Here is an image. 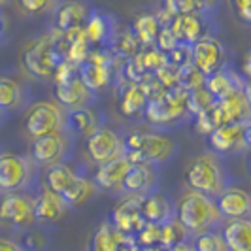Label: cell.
Instances as JSON below:
<instances>
[{
	"label": "cell",
	"instance_id": "obj_3",
	"mask_svg": "<svg viewBox=\"0 0 251 251\" xmlns=\"http://www.w3.org/2000/svg\"><path fill=\"white\" fill-rule=\"evenodd\" d=\"M176 219L191 236H199L214 230L223 217L219 214L214 199L189 189L177 202Z\"/></svg>",
	"mask_w": 251,
	"mask_h": 251
},
{
	"label": "cell",
	"instance_id": "obj_27",
	"mask_svg": "<svg viewBox=\"0 0 251 251\" xmlns=\"http://www.w3.org/2000/svg\"><path fill=\"white\" fill-rule=\"evenodd\" d=\"M119 106H121V113L126 117H134L140 112L146 110L150 97L146 93V89L142 87L140 83H128L126 81L125 87H121L119 91Z\"/></svg>",
	"mask_w": 251,
	"mask_h": 251
},
{
	"label": "cell",
	"instance_id": "obj_25",
	"mask_svg": "<svg viewBox=\"0 0 251 251\" xmlns=\"http://www.w3.org/2000/svg\"><path fill=\"white\" fill-rule=\"evenodd\" d=\"M244 85H246V79H242L238 74L234 72H228V70H219L215 72L214 75L206 77V91L214 97L215 102L223 100L226 97H230L232 93H238V91H244Z\"/></svg>",
	"mask_w": 251,
	"mask_h": 251
},
{
	"label": "cell",
	"instance_id": "obj_42",
	"mask_svg": "<svg viewBox=\"0 0 251 251\" xmlns=\"http://www.w3.org/2000/svg\"><path fill=\"white\" fill-rule=\"evenodd\" d=\"M4 117H6V113H2V112H0V123L4 121Z\"/></svg>",
	"mask_w": 251,
	"mask_h": 251
},
{
	"label": "cell",
	"instance_id": "obj_41",
	"mask_svg": "<svg viewBox=\"0 0 251 251\" xmlns=\"http://www.w3.org/2000/svg\"><path fill=\"white\" fill-rule=\"evenodd\" d=\"M246 146L248 150H251V119L246 123Z\"/></svg>",
	"mask_w": 251,
	"mask_h": 251
},
{
	"label": "cell",
	"instance_id": "obj_33",
	"mask_svg": "<svg viewBox=\"0 0 251 251\" xmlns=\"http://www.w3.org/2000/svg\"><path fill=\"white\" fill-rule=\"evenodd\" d=\"M214 97L206 91V87L197 89V91H191L187 93V112L189 115H201L202 112L210 110L214 106Z\"/></svg>",
	"mask_w": 251,
	"mask_h": 251
},
{
	"label": "cell",
	"instance_id": "obj_2",
	"mask_svg": "<svg viewBox=\"0 0 251 251\" xmlns=\"http://www.w3.org/2000/svg\"><path fill=\"white\" fill-rule=\"evenodd\" d=\"M21 61L26 72L40 79H55L61 64L66 61L64 53V34L53 30L51 34L36 38L25 48Z\"/></svg>",
	"mask_w": 251,
	"mask_h": 251
},
{
	"label": "cell",
	"instance_id": "obj_35",
	"mask_svg": "<svg viewBox=\"0 0 251 251\" xmlns=\"http://www.w3.org/2000/svg\"><path fill=\"white\" fill-rule=\"evenodd\" d=\"M19 6L25 10L26 13H30V15H40L42 12H46L48 8H50V2H42V0H21L19 2Z\"/></svg>",
	"mask_w": 251,
	"mask_h": 251
},
{
	"label": "cell",
	"instance_id": "obj_21",
	"mask_svg": "<svg viewBox=\"0 0 251 251\" xmlns=\"http://www.w3.org/2000/svg\"><path fill=\"white\" fill-rule=\"evenodd\" d=\"M91 13V6L81 2H64L57 6L55 12V30L68 34L79 28H85V23Z\"/></svg>",
	"mask_w": 251,
	"mask_h": 251
},
{
	"label": "cell",
	"instance_id": "obj_5",
	"mask_svg": "<svg viewBox=\"0 0 251 251\" xmlns=\"http://www.w3.org/2000/svg\"><path fill=\"white\" fill-rule=\"evenodd\" d=\"M46 187L57 193L70 208L83 206L97 193L95 181L77 174L68 164H59L46 170Z\"/></svg>",
	"mask_w": 251,
	"mask_h": 251
},
{
	"label": "cell",
	"instance_id": "obj_1",
	"mask_svg": "<svg viewBox=\"0 0 251 251\" xmlns=\"http://www.w3.org/2000/svg\"><path fill=\"white\" fill-rule=\"evenodd\" d=\"M177 153V142L163 132H130L123 138V155L132 166H161Z\"/></svg>",
	"mask_w": 251,
	"mask_h": 251
},
{
	"label": "cell",
	"instance_id": "obj_7",
	"mask_svg": "<svg viewBox=\"0 0 251 251\" xmlns=\"http://www.w3.org/2000/svg\"><path fill=\"white\" fill-rule=\"evenodd\" d=\"M64 110L51 100H38L30 104L25 113V132L28 138L40 140L64 132Z\"/></svg>",
	"mask_w": 251,
	"mask_h": 251
},
{
	"label": "cell",
	"instance_id": "obj_20",
	"mask_svg": "<svg viewBox=\"0 0 251 251\" xmlns=\"http://www.w3.org/2000/svg\"><path fill=\"white\" fill-rule=\"evenodd\" d=\"M215 206H217L221 217H226L230 221L246 219V215L251 214V195L244 189L226 187L215 199Z\"/></svg>",
	"mask_w": 251,
	"mask_h": 251
},
{
	"label": "cell",
	"instance_id": "obj_8",
	"mask_svg": "<svg viewBox=\"0 0 251 251\" xmlns=\"http://www.w3.org/2000/svg\"><path fill=\"white\" fill-rule=\"evenodd\" d=\"M36 195L32 193H8L0 195V223L12 228H30L36 223L34 217Z\"/></svg>",
	"mask_w": 251,
	"mask_h": 251
},
{
	"label": "cell",
	"instance_id": "obj_30",
	"mask_svg": "<svg viewBox=\"0 0 251 251\" xmlns=\"http://www.w3.org/2000/svg\"><path fill=\"white\" fill-rule=\"evenodd\" d=\"M132 32H134V36L138 38L140 46L151 48L157 42V36L161 32V23H159L157 15H153V13H142V15L136 17V21L132 25Z\"/></svg>",
	"mask_w": 251,
	"mask_h": 251
},
{
	"label": "cell",
	"instance_id": "obj_36",
	"mask_svg": "<svg viewBox=\"0 0 251 251\" xmlns=\"http://www.w3.org/2000/svg\"><path fill=\"white\" fill-rule=\"evenodd\" d=\"M232 8H234V12L242 21L251 23V0H236L232 4Z\"/></svg>",
	"mask_w": 251,
	"mask_h": 251
},
{
	"label": "cell",
	"instance_id": "obj_39",
	"mask_svg": "<svg viewBox=\"0 0 251 251\" xmlns=\"http://www.w3.org/2000/svg\"><path fill=\"white\" fill-rule=\"evenodd\" d=\"M244 74H246L248 79H251V50L248 51V55L244 59Z\"/></svg>",
	"mask_w": 251,
	"mask_h": 251
},
{
	"label": "cell",
	"instance_id": "obj_31",
	"mask_svg": "<svg viewBox=\"0 0 251 251\" xmlns=\"http://www.w3.org/2000/svg\"><path fill=\"white\" fill-rule=\"evenodd\" d=\"M189 238H191V234L177 223V219H174V221H170V223L163 225L159 248H161L163 251H170V250H174L176 246H179V244L187 242Z\"/></svg>",
	"mask_w": 251,
	"mask_h": 251
},
{
	"label": "cell",
	"instance_id": "obj_40",
	"mask_svg": "<svg viewBox=\"0 0 251 251\" xmlns=\"http://www.w3.org/2000/svg\"><path fill=\"white\" fill-rule=\"evenodd\" d=\"M244 97H246V100L250 104L251 108V79H246V85H244Z\"/></svg>",
	"mask_w": 251,
	"mask_h": 251
},
{
	"label": "cell",
	"instance_id": "obj_28",
	"mask_svg": "<svg viewBox=\"0 0 251 251\" xmlns=\"http://www.w3.org/2000/svg\"><path fill=\"white\" fill-rule=\"evenodd\" d=\"M25 104V87L10 75H0V112L10 113Z\"/></svg>",
	"mask_w": 251,
	"mask_h": 251
},
{
	"label": "cell",
	"instance_id": "obj_14",
	"mask_svg": "<svg viewBox=\"0 0 251 251\" xmlns=\"http://www.w3.org/2000/svg\"><path fill=\"white\" fill-rule=\"evenodd\" d=\"M110 223L125 236H136L148 225L142 215V199H125L119 202V206L113 208Z\"/></svg>",
	"mask_w": 251,
	"mask_h": 251
},
{
	"label": "cell",
	"instance_id": "obj_4",
	"mask_svg": "<svg viewBox=\"0 0 251 251\" xmlns=\"http://www.w3.org/2000/svg\"><path fill=\"white\" fill-rule=\"evenodd\" d=\"M38 166L30 155H21L15 151L0 153V193H34L40 189Z\"/></svg>",
	"mask_w": 251,
	"mask_h": 251
},
{
	"label": "cell",
	"instance_id": "obj_19",
	"mask_svg": "<svg viewBox=\"0 0 251 251\" xmlns=\"http://www.w3.org/2000/svg\"><path fill=\"white\" fill-rule=\"evenodd\" d=\"M142 215L146 223L163 226L176 219V206L163 191H155L142 199Z\"/></svg>",
	"mask_w": 251,
	"mask_h": 251
},
{
	"label": "cell",
	"instance_id": "obj_18",
	"mask_svg": "<svg viewBox=\"0 0 251 251\" xmlns=\"http://www.w3.org/2000/svg\"><path fill=\"white\" fill-rule=\"evenodd\" d=\"M70 206L50 189L40 187L36 193V202H34V217H36V223L40 225H53V223H59L63 221L66 215L70 214Z\"/></svg>",
	"mask_w": 251,
	"mask_h": 251
},
{
	"label": "cell",
	"instance_id": "obj_6",
	"mask_svg": "<svg viewBox=\"0 0 251 251\" xmlns=\"http://www.w3.org/2000/svg\"><path fill=\"white\" fill-rule=\"evenodd\" d=\"M185 181L191 191L202 193L214 201L226 189L223 164L214 153H202L195 157L185 168Z\"/></svg>",
	"mask_w": 251,
	"mask_h": 251
},
{
	"label": "cell",
	"instance_id": "obj_11",
	"mask_svg": "<svg viewBox=\"0 0 251 251\" xmlns=\"http://www.w3.org/2000/svg\"><path fill=\"white\" fill-rule=\"evenodd\" d=\"M83 30L87 34L93 50H112L113 42L119 34V25L113 13L106 12L102 8H91Z\"/></svg>",
	"mask_w": 251,
	"mask_h": 251
},
{
	"label": "cell",
	"instance_id": "obj_15",
	"mask_svg": "<svg viewBox=\"0 0 251 251\" xmlns=\"http://www.w3.org/2000/svg\"><path fill=\"white\" fill-rule=\"evenodd\" d=\"M208 146L214 155H230L248 150L246 146V123L217 126L208 136Z\"/></svg>",
	"mask_w": 251,
	"mask_h": 251
},
{
	"label": "cell",
	"instance_id": "obj_38",
	"mask_svg": "<svg viewBox=\"0 0 251 251\" xmlns=\"http://www.w3.org/2000/svg\"><path fill=\"white\" fill-rule=\"evenodd\" d=\"M6 34H8V19L2 12V6H0V44L6 40Z\"/></svg>",
	"mask_w": 251,
	"mask_h": 251
},
{
	"label": "cell",
	"instance_id": "obj_29",
	"mask_svg": "<svg viewBox=\"0 0 251 251\" xmlns=\"http://www.w3.org/2000/svg\"><path fill=\"white\" fill-rule=\"evenodd\" d=\"M134 238V236H125L119 230H115L112 223H102L100 228L95 232V238L91 244V251H123L126 240ZM134 242V240H130Z\"/></svg>",
	"mask_w": 251,
	"mask_h": 251
},
{
	"label": "cell",
	"instance_id": "obj_37",
	"mask_svg": "<svg viewBox=\"0 0 251 251\" xmlns=\"http://www.w3.org/2000/svg\"><path fill=\"white\" fill-rule=\"evenodd\" d=\"M0 251H25L23 246H19L12 238H0Z\"/></svg>",
	"mask_w": 251,
	"mask_h": 251
},
{
	"label": "cell",
	"instance_id": "obj_26",
	"mask_svg": "<svg viewBox=\"0 0 251 251\" xmlns=\"http://www.w3.org/2000/svg\"><path fill=\"white\" fill-rule=\"evenodd\" d=\"M221 236L226 251H251V219H234L228 221Z\"/></svg>",
	"mask_w": 251,
	"mask_h": 251
},
{
	"label": "cell",
	"instance_id": "obj_32",
	"mask_svg": "<svg viewBox=\"0 0 251 251\" xmlns=\"http://www.w3.org/2000/svg\"><path fill=\"white\" fill-rule=\"evenodd\" d=\"M176 77H177V87L183 89V91H197V89H202L206 85V77L195 68L193 63L183 64L181 68L176 70Z\"/></svg>",
	"mask_w": 251,
	"mask_h": 251
},
{
	"label": "cell",
	"instance_id": "obj_34",
	"mask_svg": "<svg viewBox=\"0 0 251 251\" xmlns=\"http://www.w3.org/2000/svg\"><path fill=\"white\" fill-rule=\"evenodd\" d=\"M193 246H195V251H226L223 236L217 230H210V232L195 236Z\"/></svg>",
	"mask_w": 251,
	"mask_h": 251
},
{
	"label": "cell",
	"instance_id": "obj_22",
	"mask_svg": "<svg viewBox=\"0 0 251 251\" xmlns=\"http://www.w3.org/2000/svg\"><path fill=\"white\" fill-rule=\"evenodd\" d=\"M204 13H191V15H179L174 17V21L170 23L172 32L176 34L181 46L191 48L193 44H197L202 38L210 36L206 34V21H204Z\"/></svg>",
	"mask_w": 251,
	"mask_h": 251
},
{
	"label": "cell",
	"instance_id": "obj_24",
	"mask_svg": "<svg viewBox=\"0 0 251 251\" xmlns=\"http://www.w3.org/2000/svg\"><path fill=\"white\" fill-rule=\"evenodd\" d=\"M64 132L68 136H91L95 134L100 126V117L97 112L89 106V108H79V110H72V112H64Z\"/></svg>",
	"mask_w": 251,
	"mask_h": 251
},
{
	"label": "cell",
	"instance_id": "obj_12",
	"mask_svg": "<svg viewBox=\"0 0 251 251\" xmlns=\"http://www.w3.org/2000/svg\"><path fill=\"white\" fill-rule=\"evenodd\" d=\"M191 63L204 77L223 70L225 64V46L214 36H206L191 46Z\"/></svg>",
	"mask_w": 251,
	"mask_h": 251
},
{
	"label": "cell",
	"instance_id": "obj_13",
	"mask_svg": "<svg viewBox=\"0 0 251 251\" xmlns=\"http://www.w3.org/2000/svg\"><path fill=\"white\" fill-rule=\"evenodd\" d=\"M87 153L99 166L110 163L117 157H123V138L113 128L104 125L87 138Z\"/></svg>",
	"mask_w": 251,
	"mask_h": 251
},
{
	"label": "cell",
	"instance_id": "obj_10",
	"mask_svg": "<svg viewBox=\"0 0 251 251\" xmlns=\"http://www.w3.org/2000/svg\"><path fill=\"white\" fill-rule=\"evenodd\" d=\"M113 61H115V55L112 53V50H93L87 61L79 64V77L87 85L89 91L97 95L112 83Z\"/></svg>",
	"mask_w": 251,
	"mask_h": 251
},
{
	"label": "cell",
	"instance_id": "obj_16",
	"mask_svg": "<svg viewBox=\"0 0 251 251\" xmlns=\"http://www.w3.org/2000/svg\"><path fill=\"white\" fill-rule=\"evenodd\" d=\"M95 93L89 91L81 77H72L63 83H55V99L64 112H72L79 108H89L95 100Z\"/></svg>",
	"mask_w": 251,
	"mask_h": 251
},
{
	"label": "cell",
	"instance_id": "obj_23",
	"mask_svg": "<svg viewBox=\"0 0 251 251\" xmlns=\"http://www.w3.org/2000/svg\"><path fill=\"white\" fill-rule=\"evenodd\" d=\"M130 168H132V164L125 155L117 157L110 163L100 164L93 176V181H95L97 189H102V191H115V189L119 191Z\"/></svg>",
	"mask_w": 251,
	"mask_h": 251
},
{
	"label": "cell",
	"instance_id": "obj_9",
	"mask_svg": "<svg viewBox=\"0 0 251 251\" xmlns=\"http://www.w3.org/2000/svg\"><path fill=\"white\" fill-rule=\"evenodd\" d=\"M72 136L66 132H59L53 136L32 140L30 146V159L34 161L38 168H53L59 164H66V159L70 157V148H72Z\"/></svg>",
	"mask_w": 251,
	"mask_h": 251
},
{
	"label": "cell",
	"instance_id": "obj_17",
	"mask_svg": "<svg viewBox=\"0 0 251 251\" xmlns=\"http://www.w3.org/2000/svg\"><path fill=\"white\" fill-rule=\"evenodd\" d=\"M157 181L159 174L155 166H132L123 179L119 193L126 195V199H146L157 191Z\"/></svg>",
	"mask_w": 251,
	"mask_h": 251
}]
</instances>
